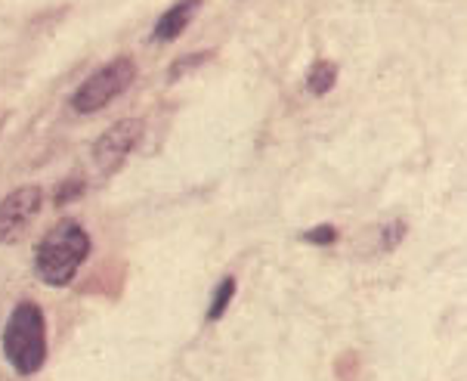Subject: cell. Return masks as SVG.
Here are the masks:
<instances>
[{
	"instance_id": "cell-11",
	"label": "cell",
	"mask_w": 467,
	"mask_h": 381,
	"mask_svg": "<svg viewBox=\"0 0 467 381\" xmlns=\"http://www.w3.org/2000/svg\"><path fill=\"white\" fill-rule=\"evenodd\" d=\"M300 239L310 242V245H335V242H337V227H331V224H319V227L306 229V233L300 236Z\"/></svg>"
},
{
	"instance_id": "cell-1",
	"label": "cell",
	"mask_w": 467,
	"mask_h": 381,
	"mask_svg": "<svg viewBox=\"0 0 467 381\" xmlns=\"http://www.w3.org/2000/svg\"><path fill=\"white\" fill-rule=\"evenodd\" d=\"M6 363L16 376H37L47 363V320L37 301H19L0 335Z\"/></svg>"
},
{
	"instance_id": "cell-6",
	"label": "cell",
	"mask_w": 467,
	"mask_h": 381,
	"mask_svg": "<svg viewBox=\"0 0 467 381\" xmlns=\"http://www.w3.org/2000/svg\"><path fill=\"white\" fill-rule=\"evenodd\" d=\"M202 10V0H177V4L171 6V10L161 13V19L155 22L152 28V41L155 44H171L177 41L183 31L192 26L195 13Z\"/></svg>"
},
{
	"instance_id": "cell-5",
	"label": "cell",
	"mask_w": 467,
	"mask_h": 381,
	"mask_svg": "<svg viewBox=\"0 0 467 381\" xmlns=\"http://www.w3.org/2000/svg\"><path fill=\"white\" fill-rule=\"evenodd\" d=\"M142 131H146L142 118H124V122L112 124L97 143H93V164H97L102 174H115L128 162V155L133 149H137V143L142 140Z\"/></svg>"
},
{
	"instance_id": "cell-4",
	"label": "cell",
	"mask_w": 467,
	"mask_h": 381,
	"mask_svg": "<svg viewBox=\"0 0 467 381\" xmlns=\"http://www.w3.org/2000/svg\"><path fill=\"white\" fill-rule=\"evenodd\" d=\"M44 205V189L37 184L16 186L0 198V245H16L35 224Z\"/></svg>"
},
{
	"instance_id": "cell-9",
	"label": "cell",
	"mask_w": 467,
	"mask_h": 381,
	"mask_svg": "<svg viewBox=\"0 0 467 381\" xmlns=\"http://www.w3.org/2000/svg\"><path fill=\"white\" fill-rule=\"evenodd\" d=\"M87 189V180L78 177V174H71L68 180H62V184L57 186V193H53V205H68L75 202V198H81Z\"/></svg>"
},
{
	"instance_id": "cell-8",
	"label": "cell",
	"mask_w": 467,
	"mask_h": 381,
	"mask_svg": "<svg viewBox=\"0 0 467 381\" xmlns=\"http://www.w3.org/2000/svg\"><path fill=\"white\" fill-rule=\"evenodd\" d=\"M235 298V276H226V280L217 282V289H213V298H211V307H208V320L217 323L223 320L229 304H233Z\"/></svg>"
},
{
	"instance_id": "cell-7",
	"label": "cell",
	"mask_w": 467,
	"mask_h": 381,
	"mask_svg": "<svg viewBox=\"0 0 467 381\" xmlns=\"http://www.w3.org/2000/svg\"><path fill=\"white\" fill-rule=\"evenodd\" d=\"M335 84H337V62L316 59L310 71H306V90H310L313 97H326Z\"/></svg>"
},
{
	"instance_id": "cell-3",
	"label": "cell",
	"mask_w": 467,
	"mask_h": 381,
	"mask_svg": "<svg viewBox=\"0 0 467 381\" xmlns=\"http://www.w3.org/2000/svg\"><path fill=\"white\" fill-rule=\"evenodd\" d=\"M133 81H137V62H133V57H115L78 87L75 97H71V109L78 115H97L106 106H112L124 90H130Z\"/></svg>"
},
{
	"instance_id": "cell-2",
	"label": "cell",
	"mask_w": 467,
	"mask_h": 381,
	"mask_svg": "<svg viewBox=\"0 0 467 381\" xmlns=\"http://www.w3.org/2000/svg\"><path fill=\"white\" fill-rule=\"evenodd\" d=\"M90 254V233L78 220H59L50 233L37 242L35 251V273L50 289H62L75 280L78 267Z\"/></svg>"
},
{
	"instance_id": "cell-10",
	"label": "cell",
	"mask_w": 467,
	"mask_h": 381,
	"mask_svg": "<svg viewBox=\"0 0 467 381\" xmlns=\"http://www.w3.org/2000/svg\"><path fill=\"white\" fill-rule=\"evenodd\" d=\"M213 57V53H189V57H183V59H177L171 66V81H177V78H183L186 71H192V66H204V62H208Z\"/></svg>"
}]
</instances>
